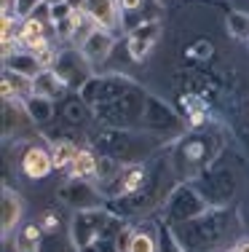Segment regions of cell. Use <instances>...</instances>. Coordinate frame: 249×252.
Segmentation results:
<instances>
[{
	"label": "cell",
	"instance_id": "5",
	"mask_svg": "<svg viewBox=\"0 0 249 252\" xmlns=\"http://www.w3.org/2000/svg\"><path fill=\"white\" fill-rule=\"evenodd\" d=\"M110 49H112V35L105 32V30H94V32L81 43V54L88 62H105Z\"/></svg>",
	"mask_w": 249,
	"mask_h": 252
},
{
	"label": "cell",
	"instance_id": "3",
	"mask_svg": "<svg viewBox=\"0 0 249 252\" xmlns=\"http://www.w3.org/2000/svg\"><path fill=\"white\" fill-rule=\"evenodd\" d=\"M64 89H67L64 78L59 73H54V70H40V73L32 78V94H35V97L56 99V97H62V94H64Z\"/></svg>",
	"mask_w": 249,
	"mask_h": 252
},
{
	"label": "cell",
	"instance_id": "15",
	"mask_svg": "<svg viewBox=\"0 0 249 252\" xmlns=\"http://www.w3.org/2000/svg\"><path fill=\"white\" fill-rule=\"evenodd\" d=\"M139 183H142V169H139V166H134V169H129L126 180H123V193H134Z\"/></svg>",
	"mask_w": 249,
	"mask_h": 252
},
{
	"label": "cell",
	"instance_id": "13",
	"mask_svg": "<svg viewBox=\"0 0 249 252\" xmlns=\"http://www.w3.org/2000/svg\"><path fill=\"white\" fill-rule=\"evenodd\" d=\"M35 62L40 64V70H51V67H56V62H59V54L54 46H49V49H43L40 54H35Z\"/></svg>",
	"mask_w": 249,
	"mask_h": 252
},
{
	"label": "cell",
	"instance_id": "18",
	"mask_svg": "<svg viewBox=\"0 0 249 252\" xmlns=\"http://www.w3.org/2000/svg\"><path fill=\"white\" fill-rule=\"evenodd\" d=\"M43 3H49L51 8H54V5H64V3H67V0H43Z\"/></svg>",
	"mask_w": 249,
	"mask_h": 252
},
{
	"label": "cell",
	"instance_id": "6",
	"mask_svg": "<svg viewBox=\"0 0 249 252\" xmlns=\"http://www.w3.org/2000/svg\"><path fill=\"white\" fill-rule=\"evenodd\" d=\"M0 209H3V212H0V231H3V239H5L16 228V223L22 220V209H25V207H22L19 196L11 193V190L5 188L3 190V199H0Z\"/></svg>",
	"mask_w": 249,
	"mask_h": 252
},
{
	"label": "cell",
	"instance_id": "2",
	"mask_svg": "<svg viewBox=\"0 0 249 252\" xmlns=\"http://www.w3.org/2000/svg\"><path fill=\"white\" fill-rule=\"evenodd\" d=\"M83 11L105 32H112V30L121 27V5H118V0H86Z\"/></svg>",
	"mask_w": 249,
	"mask_h": 252
},
{
	"label": "cell",
	"instance_id": "8",
	"mask_svg": "<svg viewBox=\"0 0 249 252\" xmlns=\"http://www.w3.org/2000/svg\"><path fill=\"white\" fill-rule=\"evenodd\" d=\"M38 244H40V225H32V223H27L14 239L16 252H38Z\"/></svg>",
	"mask_w": 249,
	"mask_h": 252
},
{
	"label": "cell",
	"instance_id": "20",
	"mask_svg": "<svg viewBox=\"0 0 249 252\" xmlns=\"http://www.w3.org/2000/svg\"><path fill=\"white\" fill-rule=\"evenodd\" d=\"M228 252H239V250H236V247H233V250H228Z\"/></svg>",
	"mask_w": 249,
	"mask_h": 252
},
{
	"label": "cell",
	"instance_id": "1",
	"mask_svg": "<svg viewBox=\"0 0 249 252\" xmlns=\"http://www.w3.org/2000/svg\"><path fill=\"white\" fill-rule=\"evenodd\" d=\"M161 38V22L158 19H145L129 32V54L134 62H142L147 57V51L156 46V40Z\"/></svg>",
	"mask_w": 249,
	"mask_h": 252
},
{
	"label": "cell",
	"instance_id": "10",
	"mask_svg": "<svg viewBox=\"0 0 249 252\" xmlns=\"http://www.w3.org/2000/svg\"><path fill=\"white\" fill-rule=\"evenodd\" d=\"M228 32H230V38H236V40H249V14L233 11V14L228 16Z\"/></svg>",
	"mask_w": 249,
	"mask_h": 252
},
{
	"label": "cell",
	"instance_id": "4",
	"mask_svg": "<svg viewBox=\"0 0 249 252\" xmlns=\"http://www.w3.org/2000/svg\"><path fill=\"white\" fill-rule=\"evenodd\" d=\"M51 169H54V158H51V153L43 151V148H29L25 153V158H22V172L32 180L46 177Z\"/></svg>",
	"mask_w": 249,
	"mask_h": 252
},
{
	"label": "cell",
	"instance_id": "9",
	"mask_svg": "<svg viewBox=\"0 0 249 252\" xmlns=\"http://www.w3.org/2000/svg\"><path fill=\"white\" fill-rule=\"evenodd\" d=\"M43 22L40 19H35V16H29V19H22V27H19V32H16V43L22 46V49H27L29 43H32L35 38H43Z\"/></svg>",
	"mask_w": 249,
	"mask_h": 252
},
{
	"label": "cell",
	"instance_id": "16",
	"mask_svg": "<svg viewBox=\"0 0 249 252\" xmlns=\"http://www.w3.org/2000/svg\"><path fill=\"white\" fill-rule=\"evenodd\" d=\"M118 5H121V14H132L145 5V0H118Z\"/></svg>",
	"mask_w": 249,
	"mask_h": 252
},
{
	"label": "cell",
	"instance_id": "11",
	"mask_svg": "<svg viewBox=\"0 0 249 252\" xmlns=\"http://www.w3.org/2000/svg\"><path fill=\"white\" fill-rule=\"evenodd\" d=\"M75 156H78V151H75L73 142H56L54 151H51V158H54V169H64V166L70 169V164L75 161Z\"/></svg>",
	"mask_w": 249,
	"mask_h": 252
},
{
	"label": "cell",
	"instance_id": "19",
	"mask_svg": "<svg viewBox=\"0 0 249 252\" xmlns=\"http://www.w3.org/2000/svg\"><path fill=\"white\" fill-rule=\"evenodd\" d=\"M195 54H209V46H206V43L204 46H195Z\"/></svg>",
	"mask_w": 249,
	"mask_h": 252
},
{
	"label": "cell",
	"instance_id": "17",
	"mask_svg": "<svg viewBox=\"0 0 249 252\" xmlns=\"http://www.w3.org/2000/svg\"><path fill=\"white\" fill-rule=\"evenodd\" d=\"M236 250H239V252H249V239H244V242H239V244H236Z\"/></svg>",
	"mask_w": 249,
	"mask_h": 252
},
{
	"label": "cell",
	"instance_id": "7",
	"mask_svg": "<svg viewBox=\"0 0 249 252\" xmlns=\"http://www.w3.org/2000/svg\"><path fill=\"white\" fill-rule=\"evenodd\" d=\"M97 166L99 161L94 158L91 151H78V156H75V161L70 164V177L73 180H88L91 175H97Z\"/></svg>",
	"mask_w": 249,
	"mask_h": 252
},
{
	"label": "cell",
	"instance_id": "12",
	"mask_svg": "<svg viewBox=\"0 0 249 252\" xmlns=\"http://www.w3.org/2000/svg\"><path fill=\"white\" fill-rule=\"evenodd\" d=\"M126 252H156V239L147 236V233H132Z\"/></svg>",
	"mask_w": 249,
	"mask_h": 252
},
{
	"label": "cell",
	"instance_id": "14",
	"mask_svg": "<svg viewBox=\"0 0 249 252\" xmlns=\"http://www.w3.org/2000/svg\"><path fill=\"white\" fill-rule=\"evenodd\" d=\"M40 3H43V0H16L14 16H19V19H29V16H32V11L38 8Z\"/></svg>",
	"mask_w": 249,
	"mask_h": 252
}]
</instances>
